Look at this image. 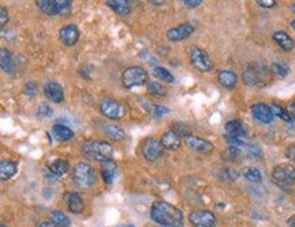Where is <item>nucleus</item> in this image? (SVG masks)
<instances>
[{"instance_id": "39", "label": "nucleus", "mask_w": 295, "mask_h": 227, "mask_svg": "<svg viewBox=\"0 0 295 227\" xmlns=\"http://www.w3.org/2000/svg\"><path fill=\"white\" fill-rule=\"evenodd\" d=\"M37 114H38V117L41 118L51 117L53 114V110L48 104H41V105L38 106V109H37Z\"/></svg>"}, {"instance_id": "19", "label": "nucleus", "mask_w": 295, "mask_h": 227, "mask_svg": "<svg viewBox=\"0 0 295 227\" xmlns=\"http://www.w3.org/2000/svg\"><path fill=\"white\" fill-rule=\"evenodd\" d=\"M161 143L163 148L167 151H177L180 147H181V136H178L176 132L173 131H169L163 134L161 139Z\"/></svg>"}, {"instance_id": "6", "label": "nucleus", "mask_w": 295, "mask_h": 227, "mask_svg": "<svg viewBox=\"0 0 295 227\" xmlns=\"http://www.w3.org/2000/svg\"><path fill=\"white\" fill-rule=\"evenodd\" d=\"M149 79V73L144 68L139 67V65H132L122 71L121 82L126 89H132V87H138L147 83Z\"/></svg>"}, {"instance_id": "29", "label": "nucleus", "mask_w": 295, "mask_h": 227, "mask_svg": "<svg viewBox=\"0 0 295 227\" xmlns=\"http://www.w3.org/2000/svg\"><path fill=\"white\" fill-rule=\"evenodd\" d=\"M51 219L55 224H57L59 227H68L71 224V220L64 212L59 211V210H55V211L51 212Z\"/></svg>"}, {"instance_id": "35", "label": "nucleus", "mask_w": 295, "mask_h": 227, "mask_svg": "<svg viewBox=\"0 0 295 227\" xmlns=\"http://www.w3.org/2000/svg\"><path fill=\"white\" fill-rule=\"evenodd\" d=\"M272 73H275L276 77L286 78L288 73V65L284 63H272L271 65Z\"/></svg>"}, {"instance_id": "38", "label": "nucleus", "mask_w": 295, "mask_h": 227, "mask_svg": "<svg viewBox=\"0 0 295 227\" xmlns=\"http://www.w3.org/2000/svg\"><path fill=\"white\" fill-rule=\"evenodd\" d=\"M149 113L154 116V117H163V116L170 113V109L161 105H150Z\"/></svg>"}, {"instance_id": "10", "label": "nucleus", "mask_w": 295, "mask_h": 227, "mask_svg": "<svg viewBox=\"0 0 295 227\" xmlns=\"http://www.w3.org/2000/svg\"><path fill=\"white\" fill-rule=\"evenodd\" d=\"M162 153H163V146H162L161 140L151 138L147 139L146 142L143 143L142 154L147 161H150V162L157 161V159L162 155Z\"/></svg>"}, {"instance_id": "45", "label": "nucleus", "mask_w": 295, "mask_h": 227, "mask_svg": "<svg viewBox=\"0 0 295 227\" xmlns=\"http://www.w3.org/2000/svg\"><path fill=\"white\" fill-rule=\"evenodd\" d=\"M225 175H226V179L230 180H237L239 177V173L237 170H233V169H226V170L223 171Z\"/></svg>"}, {"instance_id": "20", "label": "nucleus", "mask_w": 295, "mask_h": 227, "mask_svg": "<svg viewBox=\"0 0 295 227\" xmlns=\"http://www.w3.org/2000/svg\"><path fill=\"white\" fill-rule=\"evenodd\" d=\"M272 38H274V41H275L276 44L279 45L280 48L283 49V51H286V52H290V51L294 49L295 46L294 40L290 37L288 33L283 32V30H279V32L274 33V34H272Z\"/></svg>"}, {"instance_id": "30", "label": "nucleus", "mask_w": 295, "mask_h": 227, "mask_svg": "<svg viewBox=\"0 0 295 227\" xmlns=\"http://www.w3.org/2000/svg\"><path fill=\"white\" fill-rule=\"evenodd\" d=\"M104 132L108 135V138L113 139V140H121V139L126 138V132H124V130L117 125L104 127Z\"/></svg>"}, {"instance_id": "47", "label": "nucleus", "mask_w": 295, "mask_h": 227, "mask_svg": "<svg viewBox=\"0 0 295 227\" xmlns=\"http://www.w3.org/2000/svg\"><path fill=\"white\" fill-rule=\"evenodd\" d=\"M287 112L291 114V117L295 120V101H291L287 106Z\"/></svg>"}, {"instance_id": "3", "label": "nucleus", "mask_w": 295, "mask_h": 227, "mask_svg": "<svg viewBox=\"0 0 295 227\" xmlns=\"http://www.w3.org/2000/svg\"><path fill=\"white\" fill-rule=\"evenodd\" d=\"M82 153L85 154L86 158L104 163L112 161L113 147L108 142H102V140H87L82 144Z\"/></svg>"}, {"instance_id": "24", "label": "nucleus", "mask_w": 295, "mask_h": 227, "mask_svg": "<svg viewBox=\"0 0 295 227\" xmlns=\"http://www.w3.org/2000/svg\"><path fill=\"white\" fill-rule=\"evenodd\" d=\"M106 4L118 15L127 16L131 14V2H127V0H108Z\"/></svg>"}, {"instance_id": "48", "label": "nucleus", "mask_w": 295, "mask_h": 227, "mask_svg": "<svg viewBox=\"0 0 295 227\" xmlns=\"http://www.w3.org/2000/svg\"><path fill=\"white\" fill-rule=\"evenodd\" d=\"M38 227H59V226L53 223V222H42Z\"/></svg>"}, {"instance_id": "18", "label": "nucleus", "mask_w": 295, "mask_h": 227, "mask_svg": "<svg viewBox=\"0 0 295 227\" xmlns=\"http://www.w3.org/2000/svg\"><path fill=\"white\" fill-rule=\"evenodd\" d=\"M218 82L225 89H233L238 83V75L231 69H220L218 72Z\"/></svg>"}, {"instance_id": "33", "label": "nucleus", "mask_w": 295, "mask_h": 227, "mask_svg": "<svg viewBox=\"0 0 295 227\" xmlns=\"http://www.w3.org/2000/svg\"><path fill=\"white\" fill-rule=\"evenodd\" d=\"M147 90H149L150 94L157 95V97H165L166 91H167L165 86L161 85L159 82H150L147 85Z\"/></svg>"}, {"instance_id": "21", "label": "nucleus", "mask_w": 295, "mask_h": 227, "mask_svg": "<svg viewBox=\"0 0 295 227\" xmlns=\"http://www.w3.org/2000/svg\"><path fill=\"white\" fill-rule=\"evenodd\" d=\"M52 134L53 138L56 139V140H59V142H69V140H72L73 136H75L72 130H69L68 127L61 125V124L53 125Z\"/></svg>"}, {"instance_id": "40", "label": "nucleus", "mask_w": 295, "mask_h": 227, "mask_svg": "<svg viewBox=\"0 0 295 227\" xmlns=\"http://www.w3.org/2000/svg\"><path fill=\"white\" fill-rule=\"evenodd\" d=\"M248 154L251 158L255 159H261L263 158V151L260 148L259 146H256V144H249L248 146Z\"/></svg>"}, {"instance_id": "8", "label": "nucleus", "mask_w": 295, "mask_h": 227, "mask_svg": "<svg viewBox=\"0 0 295 227\" xmlns=\"http://www.w3.org/2000/svg\"><path fill=\"white\" fill-rule=\"evenodd\" d=\"M100 110L101 113L105 116V117L110 118V120H120L121 117H124L126 114V108L120 104L116 99H104V101L100 104Z\"/></svg>"}, {"instance_id": "9", "label": "nucleus", "mask_w": 295, "mask_h": 227, "mask_svg": "<svg viewBox=\"0 0 295 227\" xmlns=\"http://www.w3.org/2000/svg\"><path fill=\"white\" fill-rule=\"evenodd\" d=\"M189 222L193 227H216V216L208 210H196L189 214Z\"/></svg>"}, {"instance_id": "26", "label": "nucleus", "mask_w": 295, "mask_h": 227, "mask_svg": "<svg viewBox=\"0 0 295 227\" xmlns=\"http://www.w3.org/2000/svg\"><path fill=\"white\" fill-rule=\"evenodd\" d=\"M69 170V163L65 159H56L49 165V171L55 175H63Z\"/></svg>"}, {"instance_id": "7", "label": "nucleus", "mask_w": 295, "mask_h": 227, "mask_svg": "<svg viewBox=\"0 0 295 227\" xmlns=\"http://www.w3.org/2000/svg\"><path fill=\"white\" fill-rule=\"evenodd\" d=\"M190 63L194 68H198L202 72H210L214 69V61L210 57V55L204 49L199 46H192L189 51Z\"/></svg>"}, {"instance_id": "15", "label": "nucleus", "mask_w": 295, "mask_h": 227, "mask_svg": "<svg viewBox=\"0 0 295 227\" xmlns=\"http://www.w3.org/2000/svg\"><path fill=\"white\" fill-rule=\"evenodd\" d=\"M44 94L49 101L55 102V104H61L64 101V90L56 82H48L44 86Z\"/></svg>"}, {"instance_id": "1", "label": "nucleus", "mask_w": 295, "mask_h": 227, "mask_svg": "<svg viewBox=\"0 0 295 227\" xmlns=\"http://www.w3.org/2000/svg\"><path fill=\"white\" fill-rule=\"evenodd\" d=\"M150 214H151L154 222H157L162 227L184 226V215H182L181 210L163 200L154 201Z\"/></svg>"}, {"instance_id": "32", "label": "nucleus", "mask_w": 295, "mask_h": 227, "mask_svg": "<svg viewBox=\"0 0 295 227\" xmlns=\"http://www.w3.org/2000/svg\"><path fill=\"white\" fill-rule=\"evenodd\" d=\"M271 109H272V112H274V114L278 116L279 118H282L283 121L288 122V124L294 121V118L291 117V114L288 113L287 109H284L283 106H280L279 104H272Z\"/></svg>"}, {"instance_id": "52", "label": "nucleus", "mask_w": 295, "mask_h": 227, "mask_svg": "<svg viewBox=\"0 0 295 227\" xmlns=\"http://www.w3.org/2000/svg\"><path fill=\"white\" fill-rule=\"evenodd\" d=\"M291 10H292V11H294V12H295V2H294V3H292V4H291Z\"/></svg>"}, {"instance_id": "44", "label": "nucleus", "mask_w": 295, "mask_h": 227, "mask_svg": "<svg viewBox=\"0 0 295 227\" xmlns=\"http://www.w3.org/2000/svg\"><path fill=\"white\" fill-rule=\"evenodd\" d=\"M256 3L259 4L260 7H263V8H272L276 6L275 0H257Z\"/></svg>"}, {"instance_id": "17", "label": "nucleus", "mask_w": 295, "mask_h": 227, "mask_svg": "<svg viewBox=\"0 0 295 227\" xmlns=\"http://www.w3.org/2000/svg\"><path fill=\"white\" fill-rule=\"evenodd\" d=\"M225 130H226V134L229 138L242 139L243 140V138L247 136V128H245L241 120H230V121H227Z\"/></svg>"}, {"instance_id": "42", "label": "nucleus", "mask_w": 295, "mask_h": 227, "mask_svg": "<svg viewBox=\"0 0 295 227\" xmlns=\"http://www.w3.org/2000/svg\"><path fill=\"white\" fill-rule=\"evenodd\" d=\"M284 155H286V158L290 159V161H292V162H295V143L290 144V146L286 148V151H284Z\"/></svg>"}, {"instance_id": "36", "label": "nucleus", "mask_w": 295, "mask_h": 227, "mask_svg": "<svg viewBox=\"0 0 295 227\" xmlns=\"http://www.w3.org/2000/svg\"><path fill=\"white\" fill-rule=\"evenodd\" d=\"M57 11L59 15H68L72 10V2L71 0H56Z\"/></svg>"}, {"instance_id": "28", "label": "nucleus", "mask_w": 295, "mask_h": 227, "mask_svg": "<svg viewBox=\"0 0 295 227\" xmlns=\"http://www.w3.org/2000/svg\"><path fill=\"white\" fill-rule=\"evenodd\" d=\"M153 75L162 82H166V83H174L173 73L170 72L169 69H166L165 67H155V68L153 69Z\"/></svg>"}, {"instance_id": "13", "label": "nucleus", "mask_w": 295, "mask_h": 227, "mask_svg": "<svg viewBox=\"0 0 295 227\" xmlns=\"http://www.w3.org/2000/svg\"><path fill=\"white\" fill-rule=\"evenodd\" d=\"M185 142L190 150L200 153V154H210L211 151L214 150V144L212 143L208 142L207 139L198 138V136H193V135L185 138Z\"/></svg>"}, {"instance_id": "12", "label": "nucleus", "mask_w": 295, "mask_h": 227, "mask_svg": "<svg viewBox=\"0 0 295 227\" xmlns=\"http://www.w3.org/2000/svg\"><path fill=\"white\" fill-rule=\"evenodd\" d=\"M194 28L193 24L188 23H181L176 26V28H171L167 30V38L173 42H178V41L186 40L188 37H190V34H193Z\"/></svg>"}, {"instance_id": "4", "label": "nucleus", "mask_w": 295, "mask_h": 227, "mask_svg": "<svg viewBox=\"0 0 295 227\" xmlns=\"http://www.w3.org/2000/svg\"><path fill=\"white\" fill-rule=\"evenodd\" d=\"M272 181L280 189H290L295 184V167L290 163L276 165L272 170Z\"/></svg>"}, {"instance_id": "37", "label": "nucleus", "mask_w": 295, "mask_h": 227, "mask_svg": "<svg viewBox=\"0 0 295 227\" xmlns=\"http://www.w3.org/2000/svg\"><path fill=\"white\" fill-rule=\"evenodd\" d=\"M170 131H173L178 136H184V138H188V136L192 135L189 128H188L185 124H182V122H174L173 125L170 127Z\"/></svg>"}, {"instance_id": "23", "label": "nucleus", "mask_w": 295, "mask_h": 227, "mask_svg": "<svg viewBox=\"0 0 295 227\" xmlns=\"http://www.w3.org/2000/svg\"><path fill=\"white\" fill-rule=\"evenodd\" d=\"M18 171V163L14 161H2L0 163V179L3 181L12 179Z\"/></svg>"}, {"instance_id": "41", "label": "nucleus", "mask_w": 295, "mask_h": 227, "mask_svg": "<svg viewBox=\"0 0 295 227\" xmlns=\"http://www.w3.org/2000/svg\"><path fill=\"white\" fill-rule=\"evenodd\" d=\"M23 91L28 97H36L38 89H37V85L34 83V82H28V83L24 85Z\"/></svg>"}, {"instance_id": "49", "label": "nucleus", "mask_w": 295, "mask_h": 227, "mask_svg": "<svg viewBox=\"0 0 295 227\" xmlns=\"http://www.w3.org/2000/svg\"><path fill=\"white\" fill-rule=\"evenodd\" d=\"M288 226L295 227V215H292V216H290V218H288Z\"/></svg>"}, {"instance_id": "53", "label": "nucleus", "mask_w": 295, "mask_h": 227, "mask_svg": "<svg viewBox=\"0 0 295 227\" xmlns=\"http://www.w3.org/2000/svg\"><path fill=\"white\" fill-rule=\"evenodd\" d=\"M0 227H7V226H6V224H2V226H0Z\"/></svg>"}, {"instance_id": "31", "label": "nucleus", "mask_w": 295, "mask_h": 227, "mask_svg": "<svg viewBox=\"0 0 295 227\" xmlns=\"http://www.w3.org/2000/svg\"><path fill=\"white\" fill-rule=\"evenodd\" d=\"M243 179L247 180V181H251V183H261V180H263V175L260 173V170L257 167L249 166L247 167L242 173Z\"/></svg>"}, {"instance_id": "22", "label": "nucleus", "mask_w": 295, "mask_h": 227, "mask_svg": "<svg viewBox=\"0 0 295 227\" xmlns=\"http://www.w3.org/2000/svg\"><path fill=\"white\" fill-rule=\"evenodd\" d=\"M101 174L106 184L113 183L116 174H117V163H114L113 161H108V162L102 163Z\"/></svg>"}, {"instance_id": "27", "label": "nucleus", "mask_w": 295, "mask_h": 227, "mask_svg": "<svg viewBox=\"0 0 295 227\" xmlns=\"http://www.w3.org/2000/svg\"><path fill=\"white\" fill-rule=\"evenodd\" d=\"M36 4L41 11L45 12L46 15H59L56 0H37Z\"/></svg>"}, {"instance_id": "2", "label": "nucleus", "mask_w": 295, "mask_h": 227, "mask_svg": "<svg viewBox=\"0 0 295 227\" xmlns=\"http://www.w3.org/2000/svg\"><path fill=\"white\" fill-rule=\"evenodd\" d=\"M242 81L252 87H265L272 82L271 67H267L264 63H252L243 69Z\"/></svg>"}, {"instance_id": "50", "label": "nucleus", "mask_w": 295, "mask_h": 227, "mask_svg": "<svg viewBox=\"0 0 295 227\" xmlns=\"http://www.w3.org/2000/svg\"><path fill=\"white\" fill-rule=\"evenodd\" d=\"M117 227H135L134 224H118Z\"/></svg>"}, {"instance_id": "25", "label": "nucleus", "mask_w": 295, "mask_h": 227, "mask_svg": "<svg viewBox=\"0 0 295 227\" xmlns=\"http://www.w3.org/2000/svg\"><path fill=\"white\" fill-rule=\"evenodd\" d=\"M0 64H2V69H3L4 72L12 73L15 71V64H14L12 55L6 48H2V51H0Z\"/></svg>"}, {"instance_id": "43", "label": "nucleus", "mask_w": 295, "mask_h": 227, "mask_svg": "<svg viewBox=\"0 0 295 227\" xmlns=\"http://www.w3.org/2000/svg\"><path fill=\"white\" fill-rule=\"evenodd\" d=\"M7 22H8V12H7V10H6V8L2 7L0 8V26H2V28H4Z\"/></svg>"}, {"instance_id": "11", "label": "nucleus", "mask_w": 295, "mask_h": 227, "mask_svg": "<svg viewBox=\"0 0 295 227\" xmlns=\"http://www.w3.org/2000/svg\"><path fill=\"white\" fill-rule=\"evenodd\" d=\"M251 113L252 116H253L257 121L261 122V124H269V122L274 121V117H275L271 106L265 105L263 102L253 104V105L251 106Z\"/></svg>"}, {"instance_id": "34", "label": "nucleus", "mask_w": 295, "mask_h": 227, "mask_svg": "<svg viewBox=\"0 0 295 227\" xmlns=\"http://www.w3.org/2000/svg\"><path fill=\"white\" fill-rule=\"evenodd\" d=\"M239 157H241V148H238V147L227 146L226 150L223 151V159L230 161V162H235V161H238Z\"/></svg>"}, {"instance_id": "5", "label": "nucleus", "mask_w": 295, "mask_h": 227, "mask_svg": "<svg viewBox=\"0 0 295 227\" xmlns=\"http://www.w3.org/2000/svg\"><path fill=\"white\" fill-rule=\"evenodd\" d=\"M95 180H97V173L89 163L79 162L73 167L72 181L78 187L91 188L95 184Z\"/></svg>"}, {"instance_id": "51", "label": "nucleus", "mask_w": 295, "mask_h": 227, "mask_svg": "<svg viewBox=\"0 0 295 227\" xmlns=\"http://www.w3.org/2000/svg\"><path fill=\"white\" fill-rule=\"evenodd\" d=\"M291 28H292V30L295 32V20H292V22H291Z\"/></svg>"}, {"instance_id": "46", "label": "nucleus", "mask_w": 295, "mask_h": 227, "mask_svg": "<svg viewBox=\"0 0 295 227\" xmlns=\"http://www.w3.org/2000/svg\"><path fill=\"white\" fill-rule=\"evenodd\" d=\"M182 4H185V6H188V7H199L200 4H203L202 0H184L182 2Z\"/></svg>"}, {"instance_id": "14", "label": "nucleus", "mask_w": 295, "mask_h": 227, "mask_svg": "<svg viewBox=\"0 0 295 227\" xmlns=\"http://www.w3.org/2000/svg\"><path fill=\"white\" fill-rule=\"evenodd\" d=\"M59 37H60V41L65 46H72V45L77 44L78 40H79L81 33H79V29H78L75 24H67V26L60 29Z\"/></svg>"}, {"instance_id": "16", "label": "nucleus", "mask_w": 295, "mask_h": 227, "mask_svg": "<svg viewBox=\"0 0 295 227\" xmlns=\"http://www.w3.org/2000/svg\"><path fill=\"white\" fill-rule=\"evenodd\" d=\"M64 201L72 214H82L85 210V203L82 196L78 192H67L64 195Z\"/></svg>"}]
</instances>
